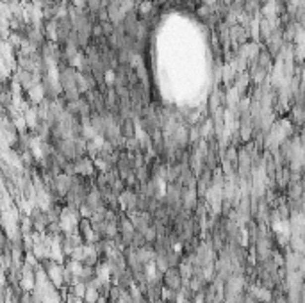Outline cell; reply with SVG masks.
Here are the masks:
<instances>
[{
    "label": "cell",
    "mask_w": 305,
    "mask_h": 303,
    "mask_svg": "<svg viewBox=\"0 0 305 303\" xmlns=\"http://www.w3.org/2000/svg\"><path fill=\"white\" fill-rule=\"evenodd\" d=\"M130 100H132V105H139V107H146L152 103V95H150V88L146 82L139 80L137 84L130 86Z\"/></svg>",
    "instance_id": "cell-1"
},
{
    "label": "cell",
    "mask_w": 305,
    "mask_h": 303,
    "mask_svg": "<svg viewBox=\"0 0 305 303\" xmlns=\"http://www.w3.org/2000/svg\"><path fill=\"white\" fill-rule=\"evenodd\" d=\"M120 132H122V136H123L125 139L136 138V134H137L136 120H132V118H127V120H123V123L120 125Z\"/></svg>",
    "instance_id": "cell-6"
},
{
    "label": "cell",
    "mask_w": 305,
    "mask_h": 303,
    "mask_svg": "<svg viewBox=\"0 0 305 303\" xmlns=\"http://www.w3.org/2000/svg\"><path fill=\"white\" fill-rule=\"evenodd\" d=\"M253 61H257L261 66H264L266 70H270V71H273V64H275V59L271 57V53L268 52V49L266 47H261L259 49V53H257V57L253 59Z\"/></svg>",
    "instance_id": "cell-5"
},
{
    "label": "cell",
    "mask_w": 305,
    "mask_h": 303,
    "mask_svg": "<svg viewBox=\"0 0 305 303\" xmlns=\"http://www.w3.org/2000/svg\"><path fill=\"white\" fill-rule=\"evenodd\" d=\"M182 280H184V275H182L181 267L179 266L168 267L163 275V285L166 287V289L175 291V293H179V291L182 289Z\"/></svg>",
    "instance_id": "cell-2"
},
{
    "label": "cell",
    "mask_w": 305,
    "mask_h": 303,
    "mask_svg": "<svg viewBox=\"0 0 305 303\" xmlns=\"http://www.w3.org/2000/svg\"><path fill=\"white\" fill-rule=\"evenodd\" d=\"M102 31H104V36H113L115 34V23L111 20H106V22H100Z\"/></svg>",
    "instance_id": "cell-7"
},
{
    "label": "cell",
    "mask_w": 305,
    "mask_h": 303,
    "mask_svg": "<svg viewBox=\"0 0 305 303\" xmlns=\"http://www.w3.org/2000/svg\"><path fill=\"white\" fill-rule=\"evenodd\" d=\"M31 219H32V223H34L36 232H47V228H49V225H50V218H49V212H47V210L36 207L31 212Z\"/></svg>",
    "instance_id": "cell-4"
},
{
    "label": "cell",
    "mask_w": 305,
    "mask_h": 303,
    "mask_svg": "<svg viewBox=\"0 0 305 303\" xmlns=\"http://www.w3.org/2000/svg\"><path fill=\"white\" fill-rule=\"evenodd\" d=\"M230 38L234 41V45H244L252 40V32L248 27H243L241 23L230 25Z\"/></svg>",
    "instance_id": "cell-3"
}]
</instances>
